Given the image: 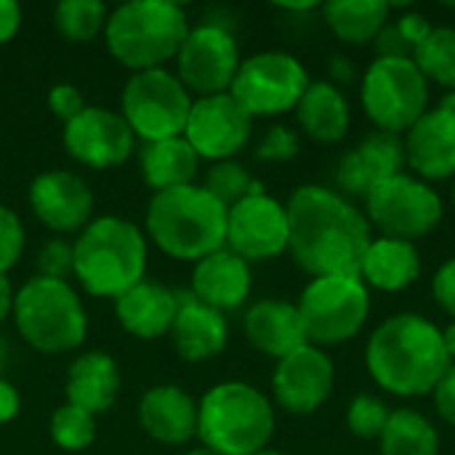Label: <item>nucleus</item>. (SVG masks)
Segmentation results:
<instances>
[{"label":"nucleus","mask_w":455,"mask_h":455,"mask_svg":"<svg viewBox=\"0 0 455 455\" xmlns=\"http://www.w3.org/2000/svg\"><path fill=\"white\" fill-rule=\"evenodd\" d=\"M288 251L312 277H360L373 243L371 224L352 200L320 184L299 187L288 205Z\"/></svg>","instance_id":"obj_1"},{"label":"nucleus","mask_w":455,"mask_h":455,"mask_svg":"<svg viewBox=\"0 0 455 455\" xmlns=\"http://www.w3.org/2000/svg\"><path fill=\"white\" fill-rule=\"evenodd\" d=\"M451 365L443 347V331L416 312L387 317L365 347L371 379L395 397L432 395Z\"/></svg>","instance_id":"obj_2"},{"label":"nucleus","mask_w":455,"mask_h":455,"mask_svg":"<svg viewBox=\"0 0 455 455\" xmlns=\"http://www.w3.org/2000/svg\"><path fill=\"white\" fill-rule=\"evenodd\" d=\"M227 213L203 184L165 189L147 203L144 235L168 259L197 264L227 245Z\"/></svg>","instance_id":"obj_3"},{"label":"nucleus","mask_w":455,"mask_h":455,"mask_svg":"<svg viewBox=\"0 0 455 455\" xmlns=\"http://www.w3.org/2000/svg\"><path fill=\"white\" fill-rule=\"evenodd\" d=\"M149 240L123 216H93L72 240V277L93 299H117L147 277Z\"/></svg>","instance_id":"obj_4"},{"label":"nucleus","mask_w":455,"mask_h":455,"mask_svg":"<svg viewBox=\"0 0 455 455\" xmlns=\"http://www.w3.org/2000/svg\"><path fill=\"white\" fill-rule=\"evenodd\" d=\"M192 21L179 3L171 0H128L109 11L104 43L109 56L133 72L165 69Z\"/></svg>","instance_id":"obj_5"},{"label":"nucleus","mask_w":455,"mask_h":455,"mask_svg":"<svg viewBox=\"0 0 455 455\" xmlns=\"http://www.w3.org/2000/svg\"><path fill=\"white\" fill-rule=\"evenodd\" d=\"M275 405L248 381H221L197 400V440L219 455H253L275 437Z\"/></svg>","instance_id":"obj_6"},{"label":"nucleus","mask_w":455,"mask_h":455,"mask_svg":"<svg viewBox=\"0 0 455 455\" xmlns=\"http://www.w3.org/2000/svg\"><path fill=\"white\" fill-rule=\"evenodd\" d=\"M21 341L43 355L77 349L88 336V309L69 280L32 275L13 296L11 315Z\"/></svg>","instance_id":"obj_7"},{"label":"nucleus","mask_w":455,"mask_h":455,"mask_svg":"<svg viewBox=\"0 0 455 455\" xmlns=\"http://www.w3.org/2000/svg\"><path fill=\"white\" fill-rule=\"evenodd\" d=\"M195 96L176 72L147 69L133 72L120 93V115L141 144L184 136Z\"/></svg>","instance_id":"obj_8"},{"label":"nucleus","mask_w":455,"mask_h":455,"mask_svg":"<svg viewBox=\"0 0 455 455\" xmlns=\"http://www.w3.org/2000/svg\"><path fill=\"white\" fill-rule=\"evenodd\" d=\"M360 101L379 131L403 136L429 109V83L411 56H376L363 75Z\"/></svg>","instance_id":"obj_9"},{"label":"nucleus","mask_w":455,"mask_h":455,"mask_svg":"<svg viewBox=\"0 0 455 455\" xmlns=\"http://www.w3.org/2000/svg\"><path fill=\"white\" fill-rule=\"evenodd\" d=\"M296 307L312 347H339L363 331L371 315V291L360 277H312Z\"/></svg>","instance_id":"obj_10"},{"label":"nucleus","mask_w":455,"mask_h":455,"mask_svg":"<svg viewBox=\"0 0 455 455\" xmlns=\"http://www.w3.org/2000/svg\"><path fill=\"white\" fill-rule=\"evenodd\" d=\"M309 83L307 67L293 53L259 51L240 61L229 93L256 120L296 109Z\"/></svg>","instance_id":"obj_11"},{"label":"nucleus","mask_w":455,"mask_h":455,"mask_svg":"<svg viewBox=\"0 0 455 455\" xmlns=\"http://www.w3.org/2000/svg\"><path fill=\"white\" fill-rule=\"evenodd\" d=\"M443 216V197L432 189V184L405 171L381 181L365 197V219L381 232V237L416 243L432 235Z\"/></svg>","instance_id":"obj_12"},{"label":"nucleus","mask_w":455,"mask_h":455,"mask_svg":"<svg viewBox=\"0 0 455 455\" xmlns=\"http://www.w3.org/2000/svg\"><path fill=\"white\" fill-rule=\"evenodd\" d=\"M176 77L195 96H219L229 93L235 75L240 69V48L232 29L221 21L192 24L179 53H176Z\"/></svg>","instance_id":"obj_13"},{"label":"nucleus","mask_w":455,"mask_h":455,"mask_svg":"<svg viewBox=\"0 0 455 455\" xmlns=\"http://www.w3.org/2000/svg\"><path fill=\"white\" fill-rule=\"evenodd\" d=\"M288 211L285 205L259 189L227 213V245L235 256L253 261H269L288 251Z\"/></svg>","instance_id":"obj_14"},{"label":"nucleus","mask_w":455,"mask_h":455,"mask_svg":"<svg viewBox=\"0 0 455 455\" xmlns=\"http://www.w3.org/2000/svg\"><path fill=\"white\" fill-rule=\"evenodd\" d=\"M61 139L67 155L91 171L120 168L136 149V136L123 115L99 104H88L77 117H72L64 125Z\"/></svg>","instance_id":"obj_15"},{"label":"nucleus","mask_w":455,"mask_h":455,"mask_svg":"<svg viewBox=\"0 0 455 455\" xmlns=\"http://www.w3.org/2000/svg\"><path fill=\"white\" fill-rule=\"evenodd\" d=\"M253 117L235 101L232 93L203 96L192 101L184 139L200 160H235L251 141Z\"/></svg>","instance_id":"obj_16"},{"label":"nucleus","mask_w":455,"mask_h":455,"mask_svg":"<svg viewBox=\"0 0 455 455\" xmlns=\"http://www.w3.org/2000/svg\"><path fill=\"white\" fill-rule=\"evenodd\" d=\"M27 203L32 216L53 235H80L93 221V192L91 184L64 168L43 171L32 179Z\"/></svg>","instance_id":"obj_17"},{"label":"nucleus","mask_w":455,"mask_h":455,"mask_svg":"<svg viewBox=\"0 0 455 455\" xmlns=\"http://www.w3.org/2000/svg\"><path fill=\"white\" fill-rule=\"evenodd\" d=\"M336 368L325 349L304 344L288 357L277 360L272 373L275 403L293 416H309L325 405L333 392Z\"/></svg>","instance_id":"obj_18"},{"label":"nucleus","mask_w":455,"mask_h":455,"mask_svg":"<svg viewBox=\"0 0 455 455\" xmlns=\"http://www.w3.org/2000/svg\"><path fill=\"white\" fill-rule=\"evenodd\" d=\"M403 168H405L403 136L373 131L339 160L336 184L347 200L349 197L365 200L381 181L403 173Z\"/></svg>","instance_id":"obj_19"},{"label":"nucleus","mask_w":455,"mask_h":455,"mask_svg":"<svg viewBox=\"0 0 455 455\" xmlns=\"http://www.w3.org/2000/svg\"><path fill=\"white\" fill-rule=\"evenodd\" d=\"M405 165L421 181L455 176V117L445 107L427 109L403 136Z\"/></svg>","instance_id":"obj_20"},{"label":"nucleus","mask_w":455,"mask_h":455,"mask_svg":"<svg viewBox=\"0 0 455 455\" xmlns=\"http://www.w3.org/2000/svg\"><path fill=\"white\" fill-rule=\"evenodd\" d=\"M251 288H253L251 264L245 259L235 256L229 248H221V251L200 259L197 264H192L189 293L200 304H205L221 315L240 309L248 301Z\"/></svg>","instance_id":"obj_21"},{"label":"nucleus","mask_w":455,"mask_h":455,"mask_svg":"<svg viewBox=\"0 0 455 455\" xmlns=\"http://www.w3.org/2000/svg\"><path fill=\"white\" fill-rule=\"evenodd\" d=\"M139 427L163 445H187L197 437V400L179 384H157L139 400Z\"/></svg>","instance_id":"obj_22"},{"label":"nucleus","mask_w":455,"mask_h":455,"mask_svg":"<svg viewBox=\"0 0 455 455\" xmlns=\"http://www.w3.org/2000/svg\"><path fill=\"white\" fill-rule=\"evenodd\" d=\"M112 304L115 317L125 333L141 341H155L171 333V325L179 312V293L157 280L144 277Z\"/></svg>","instance_id":"obj_23"},{"label":"nucleus","mask_w":455,"mask_h":455,"mask_svg":"<svg viewBox=\"0 0 455 455\" xmlns=\"http://www.w3.org/2000/svg\"><path fill=\"white\" fill-rule=\"evenodd\" d=\"M184 363H205L219 357L229 341V323L221 312L200 304L189 291L179 293V312L168 333Z\"/></svg>","instance_id":"obj_24"},{"label":"nucleus","mask_w":455,"mask_h":455,"mask_svg":"<svg viewBox=\"0 0 455 455\" xmlns=\"http://www.w3.org/2000/svg\"><path fill=\"white\" fill-rule=\"evenodd\" d=\"M243 331L248 344L272 360H283L309 344L299 307L283 299H261L251 304L243 317Z\"/></svg>","instance_id":"obj_25"},{"label":"nucleus","mask_w":455,"mask_h":455,"mask_svg":"<svg viewBox=\"0 0 455 455\" xmlns=\"http://www.w3.org/2000/svg\"><path fill=\"white\" fill-rule=\"evenodd\" d=\"M120 395V368L107 352L91 349L77 355L64 379V397L69 405L88 411L91 416L107 413Z\"/></svg>","instance_id":"obj_26"},{"label":"nucleus","mask_w":455,"mask_h":455,"mask_svg":"<svg viewBox=\"0 0 455 455\" xmlns=\"http://www.w3.org/2000/svg\"><path fill=\"white\" fill-rule=\"evenodd\" d=\"M421 277V253L416 243L376 237L360 267V280L384 293H400Z\"/></svg>","instance_id":"obj_27"},{"label":"nucleus","mask_w":455,"mask_h":455,"mask_svg":"<svg viewBox=\"0 0 455 455\" xmlns=\"http://www.w3.org/2000/svg\"><path fill=\"white\" fill-rule=\"evenodd\" d=\"M296 120L309 139L320 144H339L349 133L352 109L339 85L331 80H315L296 107Z\"/></svg>","instance_id":"obj_28"},{"label":"nucleus","mask_w":455,"mask_h":455,"mask_svg":"<svg viewBox=\"0 0 455 455\" xmlns=\"http://www.w3.org/2000/svg\"><path fill=\"white\" fill-rule=\"evenodd\" d=\"M197 168L200 157L184 136L149 141L139 149V171L152 195L195 184Z\"/></svg>","instance_id":"obj_29"},{"label":"nucleus","mask_w":455,"mask_h":455,"mask_svg":"<svg viewBox=\"0 0 455 455\" xmlns=\"http://www.w3.org/2000/svg\"><path fill=\"white\" fill-rule=\"evenodd\" d=\"M320 11L328 29L339 40L349 45H365L376 40L381 27L389 21L392 5L387 0H331Z\"/></svg>","instance_id":"obj_30"},{"label":"nucleus","mask_w":455,"mask_h":455,"mask_svg":"<svg viewBox=\"0 0 455 455\" xmlns=\"http://www.w3.org/2000/svg\"><path fill=\"white\" fill-rule=\"evenodd\" d=\"M379 451L381 455H440V435L419 411L397 408L379 437Z\"/></svg>","instance_id":"obj_31"},{"label":"nucleus","mask_w":455,"mask_h":455,"mask_svg":"<svg viewBox=\"0 0 455 455\" xmlns=\"http://www.w3.org/2000/svg\"><path fill=\"white\" fill-rule=\"evenodd\" d=\"M107 16L101 0H61L53 8V27L67 43H91L104 35Z\"/></svg>","instance_id":"obj_32"},{"label":"nucleus","mask_w":455,"mask_h":455,"mask_svg":"<svg viewBox=\"0 0 455 455\" xmlns=\"http://www.w3.org/2000/svg\"><path fill=\"white\" fill-rule=\"evenodd\" d=\"M413 61L427 77L455 93V27H435L432 35L413 48Z\"/></svg>","instance_id":"obj_33"},{"label":"nucleus","mask_w":455,"mask_h":455,"mask_svg":"<svg viewBox=\"0 0 455 455\" xmlns=\"http://www.w3.org/2000/svg\"><path fill=\"white\" fill-rule=\"evenodd\" d=\"M48 432H51L53 445L64 453L88 451L96 440V416H91L88 411L77 405L64 403L53 411Z\"/></svg>","instance_id":"obj_34"},{"label":"nucleus","mask_w":455,"mask_h":455,"mask_svg":"<svg viewBox=\"0 0 455 455\" xmlns=\"http://www.w3.org/2000/svg\"><path fill=\"white\" fill-rule=\"evenodd\" d=\"M203 187L219 200L224 203L227 208H232L235 203H240L243 197L264 189L253 176L251 171L237 163V160H221V163H211V168L205 171V181Z\"/></svg>","instance_id":"obj_35"},{"label":"nucleus","mask_w":455,"mask_h":455,"mask_svg":"<svg viewBox=\"0 0 455 455\" xmlns=\"http://www.w3.org/2000/svg\"><path fill=\"white\" fill-rule=\"evenodd\" d=\"M389 416L392 411L387 408L384 400L373 395H357L347 408V427L360 440H379L381 432L387 429Z\"/></svg>","instance_id":"obj_36"},{"label":"nucleus","mask_w":455,"mask_h":455,"mask_svg":"<svg viewBox=\"0 0 455 455\" xmlns=\"http://www.w3.org/2000/svg\"><path fill=\"white\" fill-rule=\"evenodd\" d=\"M27 245V232L21 216L0 203V275H8L21 259Z\"/></svg>","instance_id":"obj_37"},{"label":"nucleus","mask_w":455,"mask_h":455,"mask_svg":"<svg viewBox=\"0 0 455 455\" xmlns=\"http://www.w3.org/2000/svg\"><path fill=\"white\" fill-rule=\"evenodd\" d=\"M301 152L299 133L288 125H269L256 147V157L264 163H288Z\"/></svg>","instance_id":"obj_38"},{"label":"nucleus","mask_w":455,"mask_h":455,"mask_svg":"<svg viewBox=\"0 0 455 455\" xmlns=\"http://www.w3.org/2000/svg\"><path fill=\"white\" fill-rule=\"evenodd\" d=\"M35 275L51 280L72 277V243L64 237H51L35 256Z\"/></svg>","instance_id":"obj_39"},{"label":"nucleus","mask_w":455,"mask_h":455,"mask_svg":"<svg viewBox=\"0 0 455 455\" xmlns=\"http://www.w3.org/2000/svg\"><path fill=\"white\" fill-rule=\"evenodd\" d=\"M85 107H88V104H85L83 91H80L77 85H72V83H56V85L48 91V109H51V115L59 117L64 125H67L72 117H77Z\"/></svg>","instance_id":"obj_40"},{"label":"nucleus","mask_w":455,"mask_h":455,"mask_svg":"<svg viewBox=\"0 0 455 455\" xmlns=\"http://www.w3.org/2000/svg\"><path fill=\"white\" fill-rule=\"evenodd\" d=\"M432 296H435V304L448 315L453 317L455 323V256L448 259L432 277Z\"/></svg>","instance_id":"obj_41"},{"label":"nucleus","mask_w":455,"mask_h":455,"mask_svg":"<svg viewBox=\"0 0 455 455\" xmlns=\"http://www.w3.org/2000/svg\"><path fill=\"white\" fill-rule=\"evenodd\" d=\"M376 51H379V59H413V48L411 43L403 37L397 21H387L381 27V32L376 35Z\"/></svg>","instance_id":"obj_42"},{"label":"nucleus","mask_w":455,"mask_h":455,"mask_svg":"<svg viewBox=\"0 0 455 455\" xmlns=\"http://www.w3.org/2000/svg\"><path fill=\"white\" fill-rule=\"evenodd\" d=\"M432 400H435L437 416H440L448 427H455V363L445 371V376L440 379V384L435 387Z\"/></svg>","instance_id":"obj_43"},{"label":"nucleus","mask_w":455,"mask_h":455,"mask_svg":"<svg viewBox=\"0 0 455 455\" xmlns=\"http://www.w3.org/2000/svg\"><path fill=\"white\" fill-rule=\"evenodd\" d=\"M397 27H400V32H403V37L411 43V48H416V45H421L429 35H432V21L424 16V13H419V11H408V13H403L400 19H397Z\"/></svg>","instance_id":"obj_44"},{"label":"nucleus","mask_w":455,"mask_h":455,"mask_svg":"<svg viewBox=\"0 0 455 455\" xmlns=\"http://www.w3.org/2000/svg\"><path fill=\"white\" fill-rule=\"evenodd\" d=\"M24 11L16 0H0V45L11 43L21 29Z\"/></svg>","instance_id":"obj_45"},{"label":"nucleus","mask_w":455,"mask_h":455,"mask_svg":"<svg viewBox=\"0 0 455 455\" xmlns=\"http://www.w3.org/2000/svg\"><path fill=\"white\" fill-rule=\"evenodd\" d=\"M19 411H21V395H19V389L0 376V427L3 424H11L19 416Z\"/></svg>","instance_id":"obj_46"},{"label":"nucleus","mask_w":455,"mask_h":455,"mask_svg":"<svg viewBox=\"0 0 455 455\" xmlns=\"http://www.w3.org/2000/svg\"><path fill=\"white\" fill-rule=\"evenodd\" d=\"M328 75H331V83L341 88V85H347V83L355 80L357 69H355L352 59H347V56H341V53H333V56L328 59Z\"/></svg>","instance_id":"obj_47"},{"label":"nucleus","mask_w":455,"mask_h":455,"mask_svg":"<svg viewBox=\"0 0 455 455\" xmlns=\"http://www.w3.org/2000/svg\"><path fill=\"white\" fill-rule=\"evenodd\" d=\"M13 296H16V291L11 285L8 275H0V325L13 315Z\"/></svg>","instance_id":"obj_48"},{"label":"nucleus","mask_w":455,"mask_h":455,"mask_svg":"<svg viewBox=\"0 0 455 455\" xmlns=\"http://www.w3.org/2000/svg\"><path fill=\"white\" fill-rule=\"evenodd\" d=\"M443 347H445V355L448 360L455 363V323H451L445 331H443Z\"/></svg>","instance_id":"obj_49"},{"label":"nucleus","mask_w":455,"mask_h":455,"mask_svg":"<svg viewBox=\"0 0 455 455\" xmlns=\"http://www.w3.org/2000/svg\"><path fill=\"white\" fill-rule=\"evenodd\" d=\"M440 107H445V109H448V112L455 117V93H448V96L443 99V104H440Z\"/></svg>","instance_id":"obj_50"},{"label":"nucleus","mask_w":455,"mask_h":455,"mask_svg":"<svg viewBox=\"0 0 455 455\" xmlns=\"http://www.w3.org/2000/svg\"><path fill=\"white\" fill-rule=\"evenodd\" d=\"M181 455H219V453H213V451H208V448H203V445H200V448H189V451H184Z\"/></svg>","instance_id":"obj_51"},{"label":"nucleus","mask_w":455,"mask_h":455,"mask_svg":"<svg viewBox=\"0 0 455 455\" xmlns=\"http://www.w3.org/2000/svg\"><path fill=\"white\" fill-rule=\"evenodd\" d=\"M5 357H8V347H5V339L0 336V373H3V365H5Z\"/></svg>","instance_id":"obj_52"},{"label":"nucleus","mask_w":455,"mask_h":455,"mask_svg":"<svg viewBox=\"0 0 455 455\" xmlns=\"http://www.w3.org/2000/svg\"><path fill=\"white\" fill-rule=\"evenodd\" d=\"M253 455H283V453H277V451H269V448H267V451H259V453H253Z\"/></svg>","instance_id":"obj_53"},{"label":"nucleus","mask_w":455,"mask_h":455,"mask_svg":"<svg viewBox=\"0 0 455 455\" xmlns=\"http://www.w3.org/2000/svg\"><path fill=\"white\" fill-rule=\"evenodd\" d=\"M453 205H455V187H453Z\"/></svg>","instance_id":"obj_54"}]
</instances>
